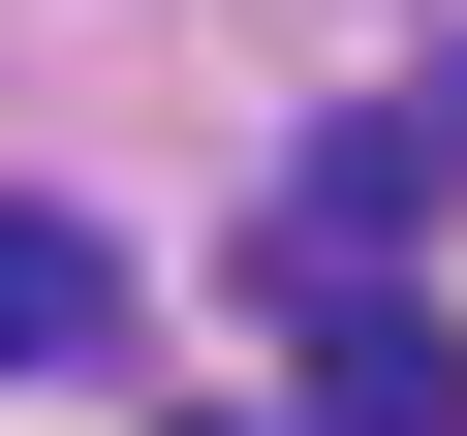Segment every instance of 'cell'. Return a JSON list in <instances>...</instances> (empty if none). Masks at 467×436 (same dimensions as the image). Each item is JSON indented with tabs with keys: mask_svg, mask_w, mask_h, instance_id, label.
I'll list each match as a JSON object with an SVG mask.
<instances>
[{
	"mask_svg": "<svg viewBox=\"0 0 467 436\" xmlns=\"http://www.w3.org/2000/svg\"><path fill=\"white\" fill-rule=\"evenodd\" d=\"M405 156H436V218H467V63H436V94H405Z\"/></svg>",
	"mask_w": 467,
	"mask_h": 436,
	"instance_id": "obj_4",
	"label": "cell"
},
{
	"mask_svg": "<svg viewBox=\"0 0 467 436\" xmlns=\"http://www.w3.org/2000/svg\"><path fill=\"white\" fill-rule=\"evenodd\" d=\"M281 218H312V281H405V218H436V156H405V94H343Z\"/></svg>",
	"mask_w": 467,
	"mask_h": 436,
	"instance_id": "obj_2",
	"label": "cell"
},
{
	"mask_svg": "<svg viewBox=\"0 0 467 436\" xmlns=\"http://www.w3.org/2000/svg\"><path fill=\"white\" fill-rule=\"evenodd\" d=\"M94 312H125V250H94V218H63V187H0V374H63Z\"/></svg>",
	"mask_w": 467,
	"mask_h": 436,
	"instance_id": "obj_3",
	"label": "cell"
},
{
	"mask_svg": "<svg viewBox=\"0 0 467 436\" xmlns=\"http://www.w3.org/2000/svg\"><path fill=\"white\" fill-rule=\"evenodd\" d=\"M187 436H281V405H187Z\"/></svg>",
	"mask_w": 467,
	"mask_h": 436,
	"instance_id": "obj_5",
	"label": "cell"
},
{
	"mask_svg": "<svg viewBox=\"0 0 467 436\" xmlns=\"http://www.w3.org/2000/svg\"><path fill=\"white\" fill-rule=\"evenodd\" d=\"M281 436H467V312H436V281H343V312H312V405H281Z\"/></svg>",
	"mask_w": 467,
	"mask_h": 436,
	"instance_id": "obj_1",
	"label": "cell"
}]
</instances>
